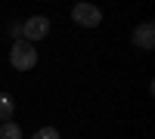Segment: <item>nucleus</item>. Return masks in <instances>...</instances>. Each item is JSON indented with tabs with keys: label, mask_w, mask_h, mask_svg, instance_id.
<instances>
[{
	"label": "nucleus",
	"mask_w": 155,
	"mask_h": 139,
	"mask_svg": "<svg viewBox=\"0 0 155 139\" xmlns=\"http://www.w3.org/2000/svg\"><path fill=\"white\" fill-rule=\"evenodd\" d=\"M9 65L16 71H31L37 65V46L34 43H25V40H16L9 49Z\"/></svg>",
	"instance_id": "nucleus-1"
},
{
	"label": "nucleus",
	"mask_w": 155,
	"mask_h": 139,
	"mask_svg": "<svg viewBox=\"0 0 155 139\" xmlns=\"http://www.w3.org/2000/svg\"><path fill=\"white\" fill-rule=\"evenodd\" d=\"M71 19L81 28H99L102 25V9L93 6V3H74L71 6Z\"/></svg>",
	"instance_id": "nucleus-2"
},
{
	"label": "nucleus",
	"mask_w": 155,
	"mask_h": 139,
	"mask_svg": "<svg viewBox=\"0 0 155 139\" xmlns=\"http://www.w3.org/2000/svg\"><path fill=\"white\" fill-rule=\"evenodd\" d=\"M50 34V19L47 16H31L22 22V40L25 43H37Z\"/></svg>",
	"instance_id": "nucleus-3"
},
{
	"label": "nucleus",
	"mask_w": 155,
	"mask_h": 139,
	"mask_svg": "<svg viewBox=\"0 0 155 139\" xmlns=\"http://www.w3.org/2000/svg\"><path fill=\"white\" fill-rule=\"evenodd\" d=\"M134 46L137 49H143V53H149V49H155V25L152 22H143V25H137V31H134Z\"/></svg>",
	"instance_id": "nucleus-4"
},
{
	"label": "nucleus",
	"mask_w": 155,
	"mask_h": 139,
	"mask_svg": "<svg viewBox=\"0 0 155 139\" xmlns=\"http://www.w3.org/2000/svg\"><path fill=\"white\" fill-rule=\"evenodd\" d=\"M12 111H16V99L9 93H0V124L12 121Z\"/></svg>",
	"instance_id": "nucleus-5"
},
{
	"label": "nucleus",
	"mask_w": 155,
	"mask_h": 139,
	"mask_svg": "<svg viewBox=\"0 0 155 139\" xmlns=\"http://www.w3.org/2000/svg\"><path fill=\"white\" fill-rule=\"evenodd\" d=\"M0 139H22V127H19V124H12V121L0 124Z\"/></svg>",
	"instance_id": "nucleus-6"
},
{
	"label": "nucleus",
	"mask_w": 155,
	"mask_h": 139,
	"mask_svg": "<svg viewBox=\"0 0 155 139\" xmlns=\"http://www.w3.org/2000/svg\"><path fill=\"white\" fill-rule=\"evenodd\" d=\"M31 139H62V136H59V130H56V127H41Z\"/></svg>",
	"instance_id": "nucleus-7"
},
{
	"label": "nucleus",
	"mask_w": 155,
	"mask_h": 139,
	"mask_svg": "<svg viewBox=\"0 0 155 139\" xmlns=\"http://www.w3.org/2000/svg\"><path fill=\"white\" fill-rule=\"evenodd\" d=\"M9 34H12V43L22 40V22H19V19H12V22H9Z\"/></svg>",
	"instance_id": "nucleus-8"
}]
</instances>
